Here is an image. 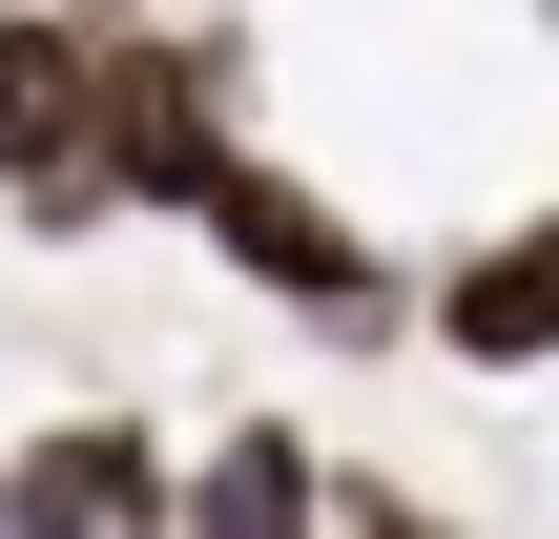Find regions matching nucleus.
Listing matches in <instances>:
<instances>
[{
  "mask_svg": "<svg viewBox=\"0 0 559 539\" xmlns=\"http://www.w3.org/2000/svg\"><path fill=\"white\" fill-rule=\"evenodd\" d=\"M249 291H290V312H332V332H394L415 291H394V249H373V208H332L311 166H270V145H228V187L187 208Z\"/></svg>",
  "mask_w": 559,
  "mask_h": 539,
  "instance_id": "obj_1",
  "label": "nucleus"
},
{
  "mask_svg": "<svg viewBox=\"0 0 559 539\" xmlns=\"http://www.w3.org/2000/svg\"><path fill=\"white\" fill-rule=\"evenodd\" d=\"M104 62H124V21H0V208H41V229H83V208H124L104 187Z\"/></svg>",
  "mask_w": 559,
  "mask_h": 539,
  "instance_id": "obj_2",
  "label": "nucleus"
},
{
  "mask_svg": "<svg viewBox=\"0 0 559 539\" xmlns=\"http://www.w3.org/2000/svg\"><path fill=\"white\" fill-rule=\"evenodd\" d=\"M104 187L124 208H207L228 187V42L124 21V62H104Z\"/></svg>",
  "mask_w": 559,
  "mask_h": 539,
  "instance_id": "obj_3",
  "label": "nucleus"
},
{
  "mask_svg": "<svg viewBox=\"0 0 559 539\" xmlns=\"http://www.w3.org/2000/svg\"><path fill=\"white\" fill-rule=\"evenodd\" d=\"M0 539H187V478L145 415H62L0 457Z\"/></svg>",
  "mask_w": 559,
  "mask_h": 539,
  "instance_id": "obj_4",
  "label": "nucleus"
},
{
  "mask_svg": "<svg viewBox=\"0 0 559 539\" xmlns=\"http://www.w3.org/2000/svg\"><path fill=\"white\" fill-rule=\"evenodd\" d=\"M436 353H456V374H539V353H559V208H519L498 249H456Z\"/></svg>",
  "mask_w": 559,
  "mask_h": 539,
  "instance_id": "obj_5",
  "label": "nucleus"
},
{
  "mask_svg": "<svg viewBox=\"0 0 559 539\" xmlns=\"http://www.w3.org/2000/svg\"><path fill=\"white\" fill-rule=\"evenodd\" d=\"M187 539H332V457H311L290 415H228V436H207V499H187Z\"/></svg>",
  "mask_w": 559,
  "mask_h": 539,
  "instance_id": "obj_6",
  "label": "nucleus"
},
{
  "mask_svg": "<svg viewBox=\"0 0 559 539\" xmlns=\"http://www.w3.org/2000/svg\"><path fill=\"white\" fill-rule=\"evenodd\" d=\"M332 539H456L436 499H394V478H332Z\"/></svg>",
  "mask_w": 559,
  "mask_h": 539,
  "instance_id": "obj_7",
  "label": "nucleus"
}]
</instances>
